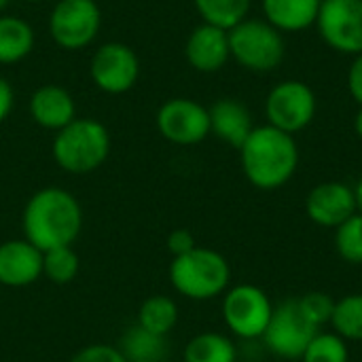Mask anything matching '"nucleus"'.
I'll return each mask as SVG.
<instances>
[{"label":"nucleus","instance_id":"1","mask_svg":"<svg viewBox=\"0 0 362 362\" xmlns=\"http://www.w3.org/2000/svg\"><path fill=\"white\" fill-rule=\"evenodd\" d=\"M23 238L47 252L59 246H72L83 229V208L78 199L62 187L38 189L21 214Z\"/></svg>","mask_w":362,"mask_h":362},{"label":"nucleus","instance_id":"2","mask_svg":"<svg viewBox=\"0 0 362 362\" xmlns=\"http://www.w3.org/2000/svg\"><path fill=\"white\" fill-rule=\"evenodd\" d=\"M240 163L252 187L274 191L295 176L299 168V146L295 136L272 125H259L240 146Z\"/></svg>","mask_w":362,"mask_h":362},{"label":"nucleus","instance_id":"3","mask_svg":"<svg viewBox=\"0 0 362 362\" xmlns=\"http://www.w3.org/2000/svg\"><path fill=\"white\" fill-rule=\"evenodd\" d=\"M51 153L55 163L68 174H91L104 165L110 155V134L98 119H74L55 132Z\"/></svg>","mask_w":362,"mask_h":362},{"label":"nucleus","instance_id":"4","mask_svg":"<svg viewBox=\"0 0 362 362\" xmlns=\"http://www.w3.org/2000/svg\"><path fill=\"white\" fill-rule=\"evenodd\" d=\"M170 282L176 293L191 301H210L227 293L231 284L229 261L212 248L195 246L170 263Z\"/></svg>","mask_w":362,"mask_h":362},{"label":"nucleus","instance_id":"5","mask_svg":"<svg viewBox=\"0 0 362 362\" xmlns=\"http://www.w3.org/2000/svg\"><path fill=\"white\" fill-rule=\"evenodd\" d=\"M229 34V53L246 70L272 72L284 59V38L265 19H244Z\"/></svg>","mask_w":362,"mask_h":362},{"label":"nucleus","instance_id":"6","mask_svg":"<svg viewBox=\"0 0 362 362\" xmlns=\"http://www.w3.org/2000/svg\"><path fill=\"white\" fill-rule=\"evenodd\" d=\"M272 314L274 303L261 286L238 284L229 286L223 295V322L240 339H263Z\"/></svg>","mask_w":362,"mask_h":362},{"label":"nucleus","instance_id":"7","mask_svg":"<svg viewBox=\"0 0 362 362\" xmlns=\"http://www.w3.org/2000/svg\"><path fill=\"white\" fill-rule=\"evenodd\" d=\"M102 28V11L95 0H57L49 15V34L66 51L89 47Z\"/></svg>","mask_w":362,"mask_h":362},{"label":"nucleus","instance_id":"8","mask_svg":"<svg viewBox=\"0 0 362 362\" xmlns=\"http://www.w3.org/2000/svg\"><path fill=\"white\" fill-rule=\"evenodd\" d=\"M318 331L320 329L314 327L299 308L297 297H293L284 299L280 305H274V314L263 335V344L278 358L299 361Z\"/></svg>","mask_w":362,"mask_h":362},{"label":"nucleus","instance_id":"9","mask_svg":"<svg viewBox=\"0 0 362 362\" xmlns=\"http://www.w3.org/2000/svg\"><path fill=\"white\" fill-rule=\"evenodd\" d=\"M316 93L303 81L278 83L265 100L267 125L282 129L291 136L303 132L316 117Z\"/></svg>","mask_w":362,"mask_h":362},{"label":"nucleus","instance_id":"10","mask_svg":"<svg viewBox=\"0 0 362 362\" xmlns=\"http://www.w3.org/2000/svg\"><path fill=\"white\" fill-rule=\"evenodd\" d=\"M89 76L100 91L121 95L136 87L140 76V59L129 45L110 40L98 47L91 55Z\"/></svg>","mask_w":362,"mask_h":362},{"label":"nucleus","instance_id":"11","mask_svg":"<svg viewBox=\"0 0 362 362\" xmlns=\"http://www.w3.org/2000/svg\"><path fill=\"white\" fill-rule=\"evenodd\" d=\"M159 134L176 146H195L210 136L208 108L191 98L163 102L155 117Z\"/></svg>","mask_w":362,"mask_h":362},{"label":"nucleus","instance_id":"12","mask_svg":"<svg viewBox=\"0 0 362 362\" xmlns=\"http://www.w3.org/2000/svg\"><path fill=\"white\" fill-rule=\"evenodd\" d=\"M322 40L344 55L362 53V0H325L316 19Z\"/></svg>","mask_w":362,"mask_h":362},{"label":"nucleus","instance_id":"13","mask_svg":"<svg viewBox=\"0 0 362 362\" xmlns=\"http://www.w3.org/2000/svg\"><path fill=\"white\" fill-rule=\"evenodd\" d=\"M358 212L354 187L329 180L316 185L305 197V214L312 223L325 229H337Z\"/></svg>","mask_w":362,"mask_h":362},{"label":"nucleus","instance_id":"14","mask_svg":"<svg viewBox=\"0 0 362 362\" xmlns=\"http://www.w3.org/2000/svg\"><path fill=\"white\" fill-rule=\"evenodd\" d=\"M185 57L189 66L197 72H218L231 57L227 30L202 21L197 28L191 30L185 42Z\"/></svg>","mask_w":362,"mask_h":362},{"label":"nucleus","instance_id":"15","mask_svg":"<svg viewBox=\"0 0 362 362\" xmlns=\"http://www.w3.org/2000/svg\"><path fill=\"white\" fill-rule=\"evenodd\" d=\"M42 250L25 238L6 240L0 244V284L8 288H23L40 280Z\"/></svg>","mask_w":362,"mask_h":362},{"label":"nucleus","instance_id":"16","mask_svg":"<svg viewBox=\"0 0 362 362\" xmlns=\"http://www.w3.org/2000/svg\"><path fill=\"white\" fill-rule=\"evenodd\" d=\"M32 121L49 132H59L76 119V104L72 93L62 85H40L28 102Z\"/></svg>","mask_w":362,"mask_h":362},{"label":"nucleus","instance_id":"17","mask_svg":"<svg viewBox=\"0 0 362 362\" xmlns=\"http://www.w3.org/2000/svg\"><path fill=\"white\" fill-rule=\"evenodd\" d=\"M210 134H214L225 144L240 151V146L246 142L250 132L255 129L250 110L233 98H221L210 108Z\"/></svg>","mask_w":362,"mask_h":362},{"label":"nucleus","instance_id":"18","mask_svg":"<svg viewBox=\"0 0 362 362\" xmlns=\"http://www.w3.org/2000/svg\"><path fill=\"white\" fill-rule=\"evenodd\" d=\"M322 0H263L265 21L278 32H303L316 25Z\"/></svg>","mask_w":362,"mask_h":362},{"label":"nucleus","instance_id":"19","mask_svg":"<svg viewBox=\"0 0 362 362\" xmlns=\"http://www.w3.org/2000/svg\"><path fill=\"white\" fill-rule=\"evenodd\" d=\"M36 36L32 25L13 15H0V64H17L25 59L34 49Z\"/></svg>","mask_w":362,"mask_h":362},{"label":"nucleus","instance_id":"20","mask_svg":"<svg viewBox=\"0 0 362 362\" xmlns=\"http://www.w3.org/2000/svg\"><path fill=\"white\" fill-rule=\"evenodd\" d=\"M127 362H163L168 356V337L148 333L140 325L129 327L117 346Z\"/></svg>","mask_w":362,"mask_h":362},{"label":"nucleus","instance_id":"21","mask_svg":"<svg viewBox=\"0 0 362 362\" xmlns=\"http://www.w3.org/2000/svg\"><path fill=\"white\" fill-rule=\"evenodd\" d=\"M185 362H238V348L231 337L214 331L189 339L182 352Z\"/></svg>","mask_w":362,"mask_h":362},{"label":"nucleus","instance_id":"22","mask_svg":"<svg viewBox=\"0 0 362 362\" xmlns=\"http://www.w3.org/2000/svg\"><path fill=\"white\" fill-rule=\"evenodd\" d=\"M148 333L168 337L178 325V305L168 295H153L142 301L138 310V322Z\"/></svg>","mask_w":362,"mask_h":362},{"label":"nucleus","instance_id":"23","mask_svg":"<svg viewBox=\"0 0 362 362\" xmlns=\"http://www.w3.org/2000/svg\"><path fill=\"white\" fill-rule=\"evenodd\" d=\"M204 23L231 30L248 17L252 0H193Z\"/></svg>","mask_w":362,"mask_h":362},{"label":"nucleus","instance_id":"24","mask_svg":"<svg viewBox=\"0 0 362 362\" xmlns=\"http://www.w3.org/2000/svg\"><path fill=\"white\" fill-rule=\"evenodd\" d=\"M331 327L333 333L346 341H362V293H352L335 301Z\"/></svg>","mask_w":362,"mask_h":362},{"label":"nucleus","instance_id":"25","mask_svg":"<svg viewBox=\"0 0 362 362\" xmlns=\"http://www.w3.org/2000/svg\"><path fill=\"white\" fill-rule=\"evenodd\" d=\"M81 272V259L72 246H59L42 252V276L53 284H70Z\"/></svg>","mask_w":362,"mask_h":362},{"label":"nucleus","instance_id":"26","mask_svg":"<svg viewBox=\"0 0 362 362\" xmlns=\"http://www.w3.org/2000/svg\"><path fill=\"white\" fill-rule=\"evenodd\" d=\"M301 362H350V348L344 337L329 331H318L305 348Z\"/></svg>","mask_w":362,"mask_h":362},{"label":"nucleus","instance_id":"27","mask_svg":"<svg viewBox=\"0 0 362 362\" xmlns=\"http://www.w3.org/2000/svg\"><path fill=\"white\" fill-rule=\"evenodd\" d=\"M335 250L346 263L362 265V212H356L335 229Z\"/></svg>","mask_w":362,"mask_h":362},{"label":"nucleus","instance_id":"28","mask_svg":"<svg viewBox=\"0 0 362 362\" xmlns=\"http://www.w3.org/2000/svg\"><path fill=\"white\" fill-rule=\"evenodd\" d=\"M299 301V308L303 310V314L308 316V320L322 329L327 325H331V318H333V310H335V299L322 291H312V293H305L301 297H297Z\"/></svg>","mask_w":362,"mask_h":362},{"label":"nucleus","instance_id":"29","mask_svg":"<svg viewBox=\"0 0 362 362\" xmlns=\"http://www.w3.org/2000/svg\"><path fill=\"white\" fill-rule=\"evenodd\" d=\"M70 362H127L125 356L121 354V350L117 346L110 344H91L85 346L83 350H78Z\"/></svg>","mask_w":362,"mask_h":362},{"label":"nucleus","instance_id":"30","mask_svg":"<svg viewBox=\"0 0 362 362\" xmlns=\"http://www.w3.org/2000/svg\"><path fill=\"white\" fill-rule=\"evenodd\" d=\"M168 250H170V255H172V259L174 257H182V255H187V252H191L195 246H197V242H195V235L189 231V229H174L170 235H168Z\"/></svg>","mask_w":362,"mask_h":362},{"label":"nucleus","instance_id":"31","mask_svg":"<svg viewBox=\"0 0 362 362\" xmlns=\"http://www.w3.org/2000/svg\"><path fill=\"white\" fill-rule=\"evenodd\" d=\"M348 89H350V95L358 102V106H362V53L354 57L348 70Z\"/></svg>","mask_w":362,"mask_h":362},{"label":"nucleus","instance_id":"32","mask_svg":"<svg viewBox=\"0 0 362 362\" xmlns=\"http://www.w3.org/2000/svg\"><path fill=\"white\" fill-rule=\"evenodd\" d=\"M13 104H15V93H13V87L11 83L0 76V125L6 121V117L11 115L13 110Z\"/></svg>","mask_w":362,"mask_h":362},{"label":"nucleus","instance_id":"33","mask_svg":"<svg viewBox=\"0 0 362 362\" xmlns=\"http://www.w3.org/2000/svg\"><path fill=\"white\" fill-rule=\"evenodd\" d=\"M354 132H356V136L362 140V106L358 108L356 117H354Z\"/></svg>","mask_w":362,"mask_h":362},{"label":"nucleus","instance_id":"34","mask_svg":"<svg viewBox=\"0 0 362 362\" xmlns=\"http://www.w3.org/2000/svg\"><path fill=\"white\" fill-rule=\"evenodd\" d=\"M354 193H356V204H358V212H362V178L358 180V185L354 187Z\"/></svg>","mask_w":362,"mask_h":362},{"label":"nucleus","instance_id":"35","mask_svg":"<svg viewBox=\"0 0 362 362\" xmlns=\"http://www.w3.org/2000/svg\"><path fill=\"white\" fill-rule=\"evenodd\" d=\"M8 4H11V0H0V15L6 11V6H8Z\"/></svg>","mask_w":362,"mask_h":362},{"label":"nucleus","instance_id":"36","mask_svg":"<svg viewBox=\"0 0 362 362\" xmlns=\"http://www.w3.org/2000/svg\"><path fill=\"white\" fill-rule=\"evenodd\" d=\"M23 2H42V0H23Z\"/></svg>","mask_w":362,"mask_h":362},{"label":"nucleus","instance_id":"37","mask_svg":"<svg viewBox=\"0 0 362 362\" xmlns=\"http://www.w3.org/2000/svg\"><path fill=\"white\" fill-rule=\"evenodd\" d=\"M0 140H2V136H0Z\"/></svg>","mask_w":362,"mask_h":362},{"label":"nucleus","instance_id":"38","mask_svg":"<svg viewBox=\"0 0 362 362\" xmlns=\"http://www.w3.org/2000/svg\"><path fill=\"white\" fill-rule=\"evenodd\" d=\"M322 2H325V0H322Z\"/></svg>","mask_w":362,"mask_h":362},{"label":"nucleus","instance_id":"39","mask_svg":"<svg viewBox=\"0 0 362 362\" xmlns=\"http://www.w3.org/2000/svg\"><path fill=\"white\" fill-rule=\"evenodd\" d=\"M95 2H98V0H95Z\"/></svg>","mask_w":362,"mask_h":362}]
</instances>
